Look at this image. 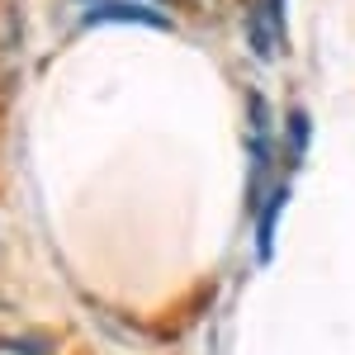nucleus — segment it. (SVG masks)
I'll return each instance as SVG.
<instances>
[{
    "label": "nucleus",
    "mask_w": 355,
    "mask_h": 355,
    "mask_svg": "<svg viewBox=\"0 0 355 355\" xmlns=\"http://www.w3.org/2000/svg\"><path fill=\"white\" fill-rule=\"evenodd\" d=\"M110 19H119V24H147V28H171V15H162V10H152V5H123V0H105V5H95V10H85V24H110Z\"/></svg>",
    "instance_id": "1"
},
{
    "label": "nucleus",
    "mask_w": 355,
    "mask_h": 355,
    "mask_svg": "<svg viewBox=\"0 0 355 355\" xmlns=\"http://www.w3.org/2000/svg\"><path fill=\"white\" fill-rule=\"evenodd\" d=\"M279 204H284V190L270 199V209H266V218H261V232H256V246H261V261H270V237H275V214H279Z\"/></svg>",
    "instance_id": "2"
},
{
    "label": "nucleus",
    "mask_w": 355,
    "mask_h": 355,
    "mask_svg": "<svg viewBox=\"0 0 355 355\" xmlns=\"http://www.w3.org/2000/svg\"><path fill=\"white\" fill-rule=\"evenodd\" d=\"M303 147H308V114L294 110V114H289V152L299 157Z\"/></svg>",
    "instance_id": "3"
}]
</instances>
